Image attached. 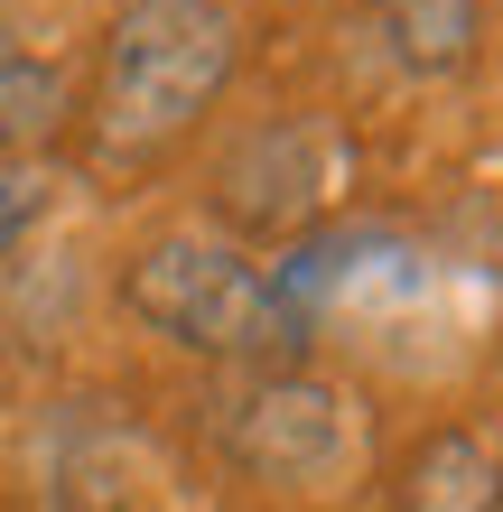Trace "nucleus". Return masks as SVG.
Masks as SVG:
<instances>
[{"label":"nucleus","instance_id":"nucleus-2","mask_svg":"<svg viewBox=\"0 0 503 512\" xmlns=\"http://www.w3.org/2000/svg\"><path fill=\"white\" fill-rule=\"evenodd\" d=\"M122 308L150 326V336L205 354V364L271 373V354L308 345L299 317H289V298H280V280L243 243H224V233H159V243L122 270Z\"/></svg>","mask_w":503,"mask_h":512},{"label":"nucleus","instance_id":"nucleus-3","mask_svg":"<svg viewBox=\"0 0 503 512\" xmlns=\"http://www.w3.org/2000/svg\"><path fill=\"white\" fill-rule=\"evenodd\" d=\"M215 438L252 485H271V494L308 503V512L364 475V401L345 382H327V373H299V364L252 373L215 410Z\"/></svg>","mask_w":503,"mask_h":512},{"label":"nucleus","instance_id":"nucleus-8","mask_svg":"<svg viewBox=\"0 0 503 512\" xmlns=\"http://www.w3.org/2000/svg\"><path fill=\"white\" fill-rule=\"evenodd\" d=\"M38 215H47V177L38 168H0V270L19 261V243L38 233Z\"/></svg>","mask_w":503,"mask_h":512},{"label":"nucleus","instance_id":"nucleus-5","mask_svg":"<svg viewBox=\"0 0 503 512\" xmlns=\"http://www.w3.org/2000/svg\"><path fill=\"white\" fill-rule=\"evenodd\" d=\"M392 512H503V457L476 429H438V438H420V457L401 466Z\"/></svg>","mask_w":503,"mask_h":512},{"label":"nucleus","instance_id":"nucleus-1","mask_svg":"<svg viewBox=\"0 0 503 512\" xmlns=\"http://www.w3.org/2000/svg\"><path fill=\"white\" fill-rule=\"evenodd\" d=\"M243 66V10L233 0H122L94 66V149L103 159H159L224 103Z\"/></svg>","mask_w":503,"mask_h":512},{"label":"nucleus","instance_id":"nucleus-7","mask_svg":"<svg viewBox=\"0 0 503 512\" xmlns=\"http://www.w3.org/2000/svg\"><path fill=\"white\" fill-rule=\"evenodd\" d=\"M56 122H66V75L47 56L0 47V168H19L38 140H56Z\"/></svg>","mask_w":503,"mask_h":512},{"label":"nucleus","instance_id":"nucleus-9","mask_svg":"<svg viewBox=\"0 0 503 512\" xmlns=\"http://www.w3.org/2000/svg\"><path fill=\"white\" fill-rule=\"evenodd\" d=\"M289 512H308V503H289Z\"/></svg>","mask_w":503,"mask_h":512},{"label":"nucleus","instance_id":"nucleus-4","mask_svg":"<svg viewBox=\"0 0 503 512\" xmlns=\"http://www.w3.org/2000/svg\"><path fill=\"white\" fill-rule=\"evenodd\" d=\"M354 187V149L317 112H271L215 159V205L233 233H308Z\"/></svg>","mask_w":503,"mask_h":512},{"label":"nucleus","instance_id":"nucleus-6","mask_svg":"<svg viewBox=\"0 0 503 512\" xmlns=\"http://www.w3.org/2000/svg\"><path fill=\"white\" fill-rule=\"evenodd\" d=\"M382 56L420 84L457 75L476 56V0H382Z\"/></svg>","mask_w":503,"mask_h":512}]
</instances>
